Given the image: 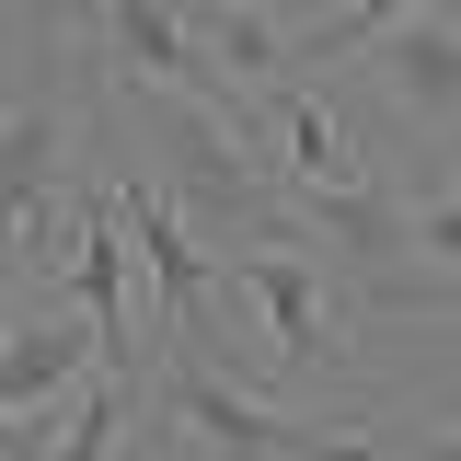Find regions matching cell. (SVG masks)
<instances>
[{
  "label": "cell",
  "mask_w": 461,
  "mask_h": 461,
  "mask_svg": "<svg viewBox=\"0 0 461 461\" xmlns=\"http://www.w3.org/2000/svg\"><path fill=\"white\" fill-rule=\"evenodd\" d=\"M139 127H150V185H162V208L208 254H312V230L288 208V185L254 162V139H242V115H208V104H173V93H127Z\"/></svg>",
  "instance_id": "cell-1"
},
{
  "label": "cell",
  "mask_w": 461,
  "mask_h": 461,
  "mask_svg": "<svg viewBox=\"0 0 461 461\" xmlns=\"http://www.w3.org/2000/svg\"><path fill=\"white\" fill-rule=\"evenodd\" d=\"M150 403H162V427H185L208 461H323V450H381L369 427H312V415L254 403V393L220 369V357H208V346H162Z\"/></svg>",
  "instance_id": "cell-2"
},
{
  "label": "cell",
  "mask_w": 461,
  "mask_h": 461,
  "mask_svg": "<svg viewBox=\"0 0 461 461\" xmlns=\"http://www.w3.org/2000/svg\"><path fill=\"white\" fill-rule=\"evenodd\" d=\"M300 230H312L323 266H346V288H357L369 312H427V300H438L427 266H415V208H403L381 173H357V185H335V196H312Z\"/></svg>",
  "instance_id": "cell-3"
},
{
  "label": "cell",
  "mask_w": 461,
  "mask_h": 461,
  "mask_svg": "<svg viewBox=\"0 0 461 461\" xmlns=\"http://www.w3.org/2000/svg\"><path fill=\"white\" fill-rule=\"evenodd\" d=\"M69 93H23L0 127V254H23L35 277H58V230H69Z\"/></svg>",
  "instance_id": "cell-4"
},
{
  "label": "cell",
  "mask_w": 461,
  "mask_h": 461,
  "mask_svg": "<svg viewBox=\"0 0 461 461\" xmlns=\"http://www.w3.org/2000/svg\"><path fill=\"white\" fill-rule=\"evenodd\" d=\"M357 69H369V93H381L415 139H450V127H461V12H450V0H427L415 23H393Z\"/></svg>",
  "instance_id": "cell-5"
},
{
  "label": "cell",
  "mask_w": 461,
  "mask_h": 461,
  "mask_svg": "<svg viewBox=\"0 0 461 461\" xmlns=\"http://www.w3.org/2000/svg\"><path fill=\"white\" fill-rule=\"evenodd\" d=\"M230 300L266 323V346H277V369L300 381V369H335V300H323V254H220Z\"/></svg>",
  "instance_id": "cell-6"
},
{
  "label": "cell",
  "mask_w": 461,
  "mask_h": 461,
  "mask_svg": "<svg viewBox=\"0 0 461 461\" xmlns=\"http://www.w3.org/2000/svg\"><path fill=\"white\" fill-rule=\"evenodd\" d=\"M69 300H81V323L104 335V369L139 381V323H127V220H115V185H81L69 196Z\"/></svg>",
  "instance_id": "cell-7"
},
{
  "label": "cell",
  "mask_w": 461,
  "mask_h": 461,
  "mask_svg": "<svg viewBox=\"0 0 461 461\" xmlns=\"http://www.w3.org/2000/svg\"><path fill=\"white\" fill-rule=\"evenodd\" d=\"M266 115V173L288 185V208H312V196H335L357 185V150H346V115L312 93V81H277V93H254Z\"/></svg>",
  "instance_id": "cell-8"
},
{
  "label": "cell",
  "mask_w": 461,
  "mask_h": 461,
  "mask_svg": "<svg viewBox=\"0 0 461 461\" xmlns=\"http://www.w3.org/2000/svg\"><path fill=\"white\" fill-rule=\"evenodd\" d=\"M93 357H104V335H93L81 312H35V323H12V346H0V427L69 403L81 381H93Z\"/></svg>",
  "instance_id": "cell-9"
},
{
  "label": "cell",
  "mask_w": 461,
  "mask_h": 461,
  "mask_svg": "<svg viewBox=\"0 0 461 461\" xmlns=\"http://www.w3.org/2000/svg\"><path fill=\"white\" fill-rule=\"evenodd\" d=\"M69 47H93V0H0V58L35 93L69 81Z\"/></svg>",
  "instance_id": "cell-10"
},
{
  "label": "cell",
  "mask_w": 461,
  "mask_h": 461,
  "mask_svg": "<svg viewBox=\"0 0 461 461\" xmlns=\"http://www.w3.org/2000/svg\"><path fill=\"white\" fill-rule=\"evenodd\" d=\"M127 415H139V381L93 357V381L69 393V438H58V461H115V438H127Z\"/></svg>",
  "instance_id": "cell-11"
},
{
  "label": "cell",
  "mask_w": 461,
  "mask_h": 461,
  "mask_svg": "<svg viewBox=\"0 0 461 461\" xmlns=\"http://www.w3.org/2000/svg\"><path fill=\"white\" fill-rule=\"evenodd\" d=\"M415 12H427V0H335V12L300 35V58H369L393 23H415Z\"/></svg>",
  "instance_id": "cell-12"
},
{
  "label": "cell",
  "mask_w": 461,
  "mask_h": 461,
  "mask_svg": "<svg viewBox=\"0 0 461 461\" xmlns=\"http://www.w3.org/2000/svg\"><path fill=\"white\" fill-rule=\"evenodd\" d=\"M415 266L461 288V173L438 185V196H415Z\"/></svg>",
  "instance_id": "cell-13"
},
{
  "label": "cell",
  "mask_w": 461,
  "mask_h": 461,
  "mask_svg": "<svg viewBox=\"0 0 461 461\" xmlns=\"http://www.w3.org/2000/svg\"><path fill=\"white\" fill-rule=\"evenodd\" d=\"M230 12H266V23H288V35H312V23H323L335 0H230Z\"/></svg>",
  "instance_id": "cell-14"
},
{
  "label": "cell",
  "mask_w": 461,
  "mask_h": 461,
  "mask_svg": "<svg viewBox=\"0 0 461 461\" xmlns=\"http://www.w3.org/2000/svg\"><path fill=\"white\" fill-rule=\"evenodd\" d=\"M12 323H23V300H12V277H0V346H12Z\"/></svg>",
  "instance_id": "cell-15"
},
{
  "label": "cell",
  "mask_w": 461,
  "mask_h": 461,
  "mask_svg": "<svg viewBox=\"0 0 461 461\" xmlns=\"http://www.w3.org/2000/svg\"><path fill=\"white\" fill-rule=\"evenodd\" d=\"M438 461H461V415H450V438H438Z\"/></svg>",
  "instance_id": "cell-16"
},
{
  "label": "cell",
  "mask_w": 461,
  "mask_h": 461,
  "mask_svg": "<svg viewBox=\"0 0 461 461\" xmlns=\"http://www.w3.org/2000/svg\"><path fill=\"white\" fill-rule=\"evenodd\" d=\"M323 461H381V450H323Z\"/></svg>",
  "instance_id": "cell-17"
},
{
  "label": "cell",
  "mask_w": 461,
  "mask_h": 461,
  "mask_svg": "<svg viewBox=\"0 0 461 461\" xmlns=\"http://www.w3.org/2000/svg\"><path fill=\"white\" fill-rule=\"evenodd\" d=\"M0 127H12V104H0Z\"/></svg>",
  "instance_id": "cell-18"
}]
</instances>
